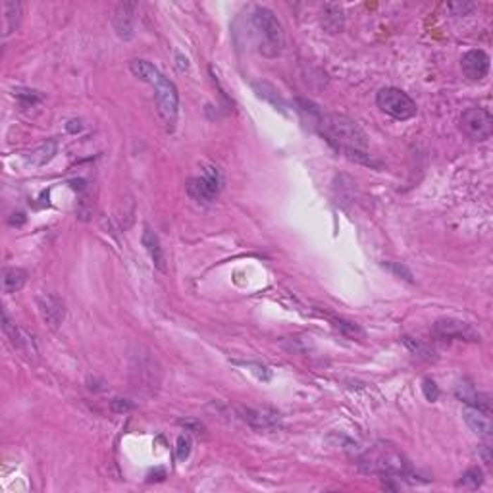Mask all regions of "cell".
Masks as SVG:
<instances>
[{
    "instance_id": "obj_1",
    "label": "cell",
    "mask_w": 493,
    "mask_h": 493,
    "mask_svg": "<svg viewBox=\"0 0 493 493\" xmlns=\"http://www.w3.org/2000/svg\"><path fill=\"white\" fill-rule=\"evenodd\" d=\"M316 125L335 151L347 154L349 158L363 160L370 164L366 133L351 118L341 116V114H320L316 118Z\"/></svg>"
},
{
    "instance_id": "obj_2",
    "label": "cell",
    "mask_w": 493,
    "mask_h": 493,
    "mask_svg": "<svg viewBox=\"0 0 493 493\" xmlns=\"http://www.w3.org/2000/svg\"><path fill=\"white\" fill-rule=\"evenodd\" d=\"M358 466L368 474H377L389 480L413 478L411 466L399 451L387 443H376L356 455Z\"/></svg>"
},
{
    "instance_id": "obj_3",
    "label": "cell",
    "mask_w": 493,
    "mask_h": 493,
    "mask_svg": "<svg viewBox=\"0 0 493 493\" xmlns=\"http://www.w3.org/2000/svg\"><path fill=\"white\" fill-rule=\"evenodd\" d=\"M251 25L254 30V37L258 41V51L268 58L277 56L283 49L285 43V35H283V27L276 14L264 6L254 8L253 15H251Z\"/></svg>"
},
{
    "instance_id": "obj_4",
    "label": "cell",
    "mask_w": 493,
    "mask_h": 493,
    "mask_svg": "<svg viewBox=\"0 0 493 493\" xmlns=\"http://www.w3.org/2000/svg\"><path fill=\"white\" fill-rule=\"evenodd\" d=\"M376 102L382 112H385L387 116H392L393 120H411L416 116V102L397 87H384L380 89V93L376 94Z\"/></svg>"
},
{
    "instance_id": "obj_5",
    "label": "cell",
    "mask_w": 493,
    "mask_h": 493,
    "mask_svg": "<svg viewBox=\"0 0 493 493\" xmlns=\"http://www.w3.org/2000/svg\"><path fill=\"white\" fill-rule=\"evenodd\" d=\"M154 87V99H156V108H158V114L162 118V122L166 123V127L170 131L174 130L175 123H177V114H180V94H177V89L172 81L168 77H160Z\"/></svg>"
},
{
    "instance_id": "obj_6",
    "label": "cell",
    "mask_w": 493,
    "mask_h": 493,
    "mask_svg": "<svg viewBox=\"0 0 493 493\" xmlns=\"http://www.w3.org/2000/svg\"><path fill=\"white\" fill-rule=\"evenodd\" d=\"M458 127L472 141H487L493 133V118L486 108L472 106L461 114Z\"/></svg>"
},
{
    "instance_id": "obj_7",
    "label": "cell",
    "mask_w": 493,
    "mask_h": 493,
    "mask_svg": "<svg viewBox=\"0 0 493 493\" xmlns=\"http://www.w3.org/2000/svg\"><path fill=\"white\" fill-rule=\"evenodd\" d=\"M222 189V175L216 168H206L203 175L187 182V193L196 203H212Z\"/></svg>"
},
{
    "instance_id": "obj_8",
    "label": "cell",
    "mask_w": 493,
    "mask_h": 493,
    "mask_svg": "<svg viewBox=\"0 0 493 493\" xmlns=\"http://www.w3.org/2000/svg\"><path fill=\"white\" fill-rule=\"evenodd\" d=\"M434 334L442 339H457V341H470L476 343L480 341V334L468 322L455 318H443L437 320L434 324Z\"/></svg>"
},
{
    "instance_id": "obj_9",
    "label": "cell",
    "mask_w": 493,
    "mask_h": 493,
    "mask_svg": "<svg viewBox=\"0 0 493 493\" xmlns=\"http://www.w3.org/2000/svg\"><path fill=\"white\" fill-rule=\"evenodd\" d=\"M37 305H39V312L43 320L52 327H56L64 322L65 318V303L58 295H52V293H44L41 297H37Z\"/></svg>"
},
{
    "instance_id": "obj_10",
    "label": "cell",
    "mask_w": 493,
    "mask_h": 493,
    "mask_svg": "<svg viewBox=\"0 0 493 493\" xmlns=\"http://www.w3.org/2000/svg\"><path fill=\"white\" fill-rule=\"evenodd\" d=\"M239 414L251 428L261 430V432H274L282 424L280 414L268 408H241Z\"/></svg>"
},
{
    "instance_id": "obj_11",
    "label": "cell",
    "mask_w": 493,
    "mask_h": 493,
    "mask_svg": "<svg viewBox=\"0 0 493 493\" xmlns=\"http://www.w3.org/2000/svg\"><path fill=\"white\" fill-rule=\"evenodd\" d=\"M2 330H4V334L10 337V341H12V345H14L15 349L23 351L25 355H35L37 349L33 335H30L23 327H20L15 322H12L6 311H2Z\"/></svg>"
},
{
    "instance_id": "obj_12",
    "label": "cell",
    "mask_w": 493,
    "mask_h": 493,
    "mask_svg": "<svg viewBox=\"0 0 493 493\" xmlns=\"http://www.w3.org/2000/svg\"><path fill=\"white\" fill-rule=\"evenodd\" d=\"M461 68H463L464 75L468 80H484L487 72H489V56L484 51H480V49L468 51L463 56V60H461Z\"/></svg>"
},
{
    "instance_id": "obj_13",
    "label": "cell",
    "mask_w": 493,
    "mask_h": 493,
    "mask_svg": "<svg viewBox=\"0 0 493 493\" xmlns=\"http://www.w3.org/2000/svg\"><path fill=\"white\" fill-rule=\"evenodd\" d=\"M135 2H120L114 10V30H116L118 37L123 41H130L131 37L135 35V23H133V14H135Z\"/></svg>"
},
{
    "instance_id": "obj_14",
    "label": "cell",
    "mask_w": 493,
    "mask_h": 493,
    "mask_svg": "<svg viewBox=\"0 0 493 493\" xmlns=\"http://www.w3.org/2000/svg\"><path fill=\"white\" fill-rule=\"evenodd\" d=\"M463 418L474 434L482 435V437L492 435V420H489V413H486V411H480L476 406H466L463 411Z\"/></svg>"
},
{
    "instance_id": "obj_15",
    "label": "cell",
    "mask_w": 493,
    "mask_h": 493,
    "mask_svg": "<svg viewBox=\"0 0 493 493\" xmlns=\"http://www.w3.org/2000/svg\"><path fill=\"white\" fill-rule=\"evenodd\" d=\"M143 246L146 249V253L151 256V261L158 270H166V256H164V249L160 245L158 235L151 230V227H145L143 230Z\"/></svg>"
},
{
    "instance_id": "obj_16",
    "label": "cell",
    "mask_w": 493,
    "mask_h": 493,
    "mask_svg": "<svg viewBox=\"0 0 493 493\" xmlns=\"http://www.w3.org/2000/svg\"><path fill=\"white\" fill-rule=\"evenodd\" d=\"M27 282V272L22 268H4L2 270V291L4 293H15Z\"/></svg>"
},
{
    "instance_id": "obj_17",
    "label": "cell",
    "mask_w": 493,
    "mask_h": 493,
    "mask_svg": "<svg viewBox=\"0 0 493 493\" xmlns=\"http://www.w3.org/2000/svg\"><path fill=\"white\" fill-rule=\"evenodd\" d=\"M130 70L135 77L145 81L149 85H154V83L162 77V73H160L151 62H146V60H131Z\"/></svg>"
},
{
    "instance_id": "obj_18",
    "label": "cell",
    "mask_w": 493,
    "mask_h": 493,
    "mask_svg": "<svg viewBox=\"0 0 493 493\" xmlns=\"http://www.w3.org/2000/svg\"><path fill=\"white\" fill-rule=\"evenodd\" d=\"M4 10V35H10L18 30V25L22 22V4L14 0H6L2 4Z\"/></svg>"
},
{
    "instance_id": "obj_19",
    "label": "cell",
    "mask_w": 493,
    "mask_h": 493,
    "mask_svg": "<svg viewBox=\"0 0 493 493\" xmlns=\"http://www.w3.org/2000/svg\"><path fill=\"white\" fill-rule=\"evenodd\" d=\"M54 154H56V141H46L30 154V162L33 166H44L54 158Z\"/></svg>"
},
{
    "instance_id": "obj_20",
    "label": "cell",
    "mask_w": 493,
    "mask_h": 493,
    "mask_svg": "<svg viewBox=\"0 0 493 493\" xmlns=\"http://www.w3.org/2000/svg\"><path fill=\"white\" fill-rule=\"evenodd\" d=\"M484 482V472L480 468H470L466 470L461 476V480L457 482V487H464V489H478Z\"/></svg>"
},
{
    "instance_id": "obj_21",
    "label": "cell",
    "mask_w": 493,
    "mask_h": 493,
    "mask_svg": "<svg viewBox=\"0 0 493 493\" xmlns=\"http://www.w3.org/2000/svg\"><path fill=\"white\" fill-rule=\"evenodd\" d=\"M405 345L411 349V353H414L416 356L420 358H426V361H432L434 358V351H430V347H426L424 343H420L418 339H413V337H403Z\"/></svg>"
},
{
    "instance_id": "obj_22",
    "label": "cell",
    "mask_w": 493,
    "mask_h": 493,
    "mask_svg": "<svg viewBox=\"0 0 493 493\" xmlns=\"http://www.w3.org/2000/svg\"><path fill=\"white\" fill-rule=\"evenodd\" d=\"M334 324L337 330H341L343 332V335H347V337H363L364 332L361 330V327L356 326V324H353V322H347V320H341V318H334Z\"/></svg>"
},
{
    "instance_id": "obj_23",
    "label": "cell",
    "mask_w": 493,
    "mask_h": 493,
    "mask_svg": "<svg viewBox=\"0 0 493 493\" xmlns=\"http://www.w3.org/2000/svg\"><path fill=\"white\" fill-rule=\"evenodd\" d=\"M191 437H189L187 434H183L177 437V458L180 461H185V458L189 457V453H191Z\"/></svg>"
},
{
    "instance_id": "obj_24",
    "label": "cell",
    "mask_w": 493,
    "mask_h": 493,
    "mask_svg": "<svg viewBox=\"0 0 493 493\" xmlns=\"http://www.w3.org/2000/svg\"><path fill=\"white\" fill-rule=\"evenodd\" d=\"M424 393H426V399L428 401H437V397H439V389H437V385H435L434 380H424Z\"/></svg>"
},
{
    "instance_id": "obj_25",
    "label": "cell",
    "mask_w": 493,
    "mask_h": 493,
    "mask_svg": "<svg viewBox=\"0 0 493 493\" xmlns=\"http://www.w3.org/2000/svg\"><path fill=\"white\" fill-rule=\"evenodd\" d=\"M385 266L392 270V272H395L397 276L405 277L406 282H413V274H411V272H408V270H406L405 266H401V264H397V262H387Z\"/></svg>"
},
{
    "instance_id": "obj_26",
    "label": "cell",
    "mask_w": 493,
    "mask_h": 493,
    "mask_svg": "<svg viewBox=\"0 0 493 493\" xmlns=\"http://www.w3.org/2000/svg\"><path fill=\"white\" fill-rule=\"evenodd\" d=\"M131 408H133V403H130V401H125V399L112 401V411H114V413H127V411H131Z\"/></svg>"
},
{
    "instance_id": "obj_27",
    "label": "cell",
    "mask_w": 493,
    "mask_h": 493,
    "mask_svg": "<svg viewBox=\"0 0 493 493\" xmlns=\"http://www.w3.org/2000/svg\"><path fill=\"white\" fill-rule=\"evenodd\" d=\"M449 8L455 12L457 10V14L455 15H466L470 10H474V4H466V2H453V4H449Z\"/></svg>"
},
{
    "instance_id": "obj_28",
    "label": "cell",
    "mask_w": 493,
    "mask_h": 493,
    "mask_svg": "<svg viewBox=\"0 0 493 493\" xmlns=\"http://www.w3.org/2000/svg\"><path fill=\"white\" fill-rule=\"evenodd\" d=\"M482 457H484V463H492V453H489V447L487 445H482Z\"/></svg>"
}]
</instances>
